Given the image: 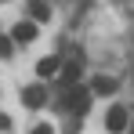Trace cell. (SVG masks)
I'll list each match as a JSON object with an SVG mask.
<instances>
[{
    "instance_id": "30bf717a",
    "label": "cell",
    "mask_w": 134,
    "mask_h": 134,
    "mask_svg": "<svg viewBox=\"0 0 134 134\" xmlns=\"http://www.w3.org/2000/svg\"><path fill=\"white\" fill-rule=\"evenodd\" d=\"M33 134H54V131H51L47 123H36V127H33Z\"/></svg>"
},
{
    "instance_id": "277c9868",
    "label": "cell",
    "mask_w": 134,
    "mask_h": 134,
    "mask_svg": "<svg viewBox=\"0 0 134 134\" xmlns=\"http://www.w3.org/2000/svg\"><path fill=\"white\" fill-rule=\"evenodd\" d=\"M22 102H25V109H40L47 102V94H44V87H25L22 91Z\"/></svg>"
},
{
    "instance_id": "8fae6325",
    "label": "cell",
    "mask_w": 134,
    "mask_h": 134,
    "mask_svg": "<svg viewBox=\"0 0 134 134\" xmlns=\"http://www.w3.org/2000/svg\"><path fill=\"white\" fill-rule=\"evenodd\" d=\"M131 134H134V131H131Z\"/></svg>"
},
{
    "instance_id": "5b68a950",
    "label": "cell",
    "mask_w": 134,
    "mask_h": 134,
    "mask_svg": "<svg viewBox=\"0 0 134 134\" xmlns=\"http://www.w3.org/2000/svg\"><path fill=\"white\" fill-rule=\"evenodd\" d=\"M29 15H33V22H47L51 18V11H47L44 0H29Z\"/></svg>"
},
{
    "instance_id": "8992f818",
    "label": "cell",
    "mask_w": 134,
    "mask_h": 134,
    "mask_svg": "<svg viewBox=\"0 0 134 134\" xmlns=\"http://www.w3.org/2000/svg\"><path fill=\"white\" fill-rule=\"evenodd\" d=\"M80 72H83V69H80V62H69V65L62 69V83H65V87H72V83L80 80Z\"/></svg>"
},
{
    "instance_id": "7a4b0ae2",
    "label": "cell",
    "mask_w": 134,
    "mask_h": 134,
    "mask_svg": "<svg viewBox=\"0 0 134 134\" xmlns=\"http://www.w3.org/2000/svg\"><path fill=\"white\" fill-rule=\"evenodd\" d=\"M105 127H109L112 134L127 131V109H120V105H112V109H109V116H105Z\"/></svg>"
},
{
    "instance_id": "3957f363",
    "label": "cell",
    "mask_w": 134,
    "mask_h": 134,
    "mask_svg": "<svg viewBox=\"0 0 134 134\" xmlns=\"http://www.w3.org/2000/svg\"><path fill=\"white\" fill-rule=\"evenodd\" d=\"M11 40L15 44H29V40H36V22H18L11 29Z\"/></svg>"
},
{
    "instance_id": "ba28073f",
    "label": "cell",
    "mask_w": 134,
    "mask_h": 134,
    "mask_svg": "<svg viewBox=\"0 0 134 134\" xmlns=\"http://www.w3.org/2000/svg\"><path fill=\"white\" fill-rule=\"evenodd\" d=\"M91 91H94V94H112V91H116V80H112V76H98Z\"/></svg>"
},
{
    "instance_id": "52a82bcc",
    "label": "cell",
    "mask_w": 134,
    "mask_h": 134,
    "mask_svg": "<svg viewBox=\"0 0 134 134\" xmlns=\"http://www.w3.org/2000/svg\"><path fill=\"white\" fill-rule=\"evenodd\" d=\"M36 72H40V76H54V72H58V58H54V54H51V58H40V65H36Z\"/></svg>"
},
{
    "instance_id": "6da1fadb",
    "label": "cell",
    "mask_w": 134,
    "mask_h": 134,
    "mask_svg": "<svg viewBox=\"0 0 134 134\" xmlns=\"http://www.w3.org/2000/svg\"><path fill=\"white\" fill-rule=\"evenodd\" d=\"M65 109L83 116V112L91 109V91H83V87H76V83H72V87L65 91Z\"/></svg>"
},
{
    "instance_id": "9c48e42d",
    "label": "cell",
    "mask_w": 134,
    "mask_h": 134,
    "mask_svg": "<svg viewBox=\"0 0 134 134\" xmlns=\"http://www.w3.org/2000/svg\"><path fill=\"white\" fill-rule=\"evenodd\" d=\"M11 44H15L11 36H0V58H7V54H11Z\"/></svg>"
}]
</instances>
